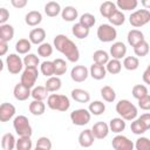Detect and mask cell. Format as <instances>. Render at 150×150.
Instances as JSON below:
<instances>
[{
	"label": "cell",
	"mask_w": 150,
	"mask_h": 150,
	"mask_svg": "<svg viewBox=\"0 0 150 150\" xmlns=\"http://www.w3.org/2000/svg\"><path fill=\"white\" fill-rule=\"evenodd\" d=\"M38 54L41 57H48L53 54V46L48 42H43L38 47Z\"/></svg>",
	"instance_id": "c3c4849f"
},
{
	"label": "cell",
	"mask_w": 150,
	"mask_h": 150,
	"mask_svg": "<svg viewBox=\"0 0 150 150\" xmlns=\"http://www.w3.org/2000/svg\"><path fill=\"white\" fill-rule=\"evenodd\" d=\"M40 71L42 75L46 77H52L55 75V68H54V62L53 61H43L40 64Z\"/></svg>",
	"instance_id": "e575fe53"
},
{
	"label": "cell",
	"mask_w": 150,
	"mask_h": 150,
	"mask_svg": "<svg viewBox=\"0 0 150 150\" xmlns=\"http://www.w3.org/2000/svg\"><path fill=\"white\" fill-rule=\"evenodd\" d=\"M38 76H39V70L38 68H25V70L22 71L21 74V79H20V82L27 87V88H33L36 80H38Z\"/></svg>",
	"instance_id": "9c48e42d"
},
{
	"label": "cell",
	"mask_w": 150,
	"mask_h": 150,
	"mask_svg": "<svg viewBox=\"0 0 150 150\" xmlns=\"http://www.w3.org/2000/svg\"><path fill=\"white\" fill-rule=\"evenodd\" d=\"M88 76H89V69H88L86 66L77 64V66H74V67L71 68L70 77H71L73 81L80 83V82L86 81Z\"/></svg>",
	"instance_id": "8fae6325"
},
{
	"label": "cell",
	"mask_w": 150,
	"mask_h": 150,
	"mask_svg": "<svg viewBox=\"0 0 150 150\" xmlns=\"http://www.w3.org/2000/svg\"><path fill=\"white\" fill-rule=\"evenodd\" d=\"M14 38V28L9 23L0 25V41L9 42Z\"/></svg>",
	"instance_id": "7402d4cb"
},
{
	"label": "cell",
	"mask_w": 150,
	"mask_h": 150,
	"mask_svg": "<svg viewBox=\"0 0 150 150\" xmlns=\"http://www.w3.org/2000/svg\"><path fill=\"white\" fill-rule=\"evenodd\" d=\"M97 38L101 42H112L117 38V30L109 23H102L97 28Z\"/></svg>",
	"instance_id": "5b68a950"
},
{
	"label": "cell",
	"mask_w": 150,
	"mask_h": 150,
	"mask_svg": "<svg viewBox=\"0 0 150 150\" xmlns=\"http://www.w3.org/2000/svg\"><path fill=\"white\" fill-rule=\"evenodd\" d=\"M109 131H110L109 124H107L105 122H102V121L96 122V123L93 125V128H91V132H93L94 137L97 138V139H103V138H105V137L109 135Z\"/></svg>",
	"instance_id": "7c38bea8"
},
{
	"label": "cell",
	"mask_w": 150,
	"mask_h": 150,
	"mask_svg": "<svg viewBox=\"0 0 150 150\" xmlns=\"http://www.w3.org/2000/svg\"><path fill=\"white\" fill-rule=\"evenodd\" d=\"M81 25H83L84 27H87V28H91L94 25H95V22H96V18L93 15V14H90V13H84V14H82L81 16H80V21H79Z\"/></svg>",
	"instance_id": "f6af8a7d"
},
{
	"label": "cell",
	"mask_w": 150,
	"mask_h": 150,
	"mask_svg": "<svg viewBox=\"0 0 150 150\" xmlns=\"http://www.w3.org/2000/svg\"><path fill=\"white\" fill-rule=\"evenodd\" d=\"M88 110L90 111L91 115L100 116L105 111V104L102 101H93L91 103H89Z\"/></svg>",
	"instance_id": "836d02e7"
},
{
	"label": "cell",
	"mask_w": 150,
	"mask_h": 150,
	"mask_svg": "<svg viewBox=\"0 0 150 150\" xmlns=\"http://www.w3.org/2000/svg\"><path fill=\"white\" fill-rule=\"evenodd\" d=\"M53 62H54V68H55V75L56 76H61V75L66 74L67 63L63 59H55Z\"/></svg>",
	"instance_id": "7dc6e473"
},
{
	"label": "cell",
	"mask_w": 150,
	"mask_h": 150,
	"mask_svg": "<svg viewBox=\"0 0 150 150\" xmlns=\"http://www.w3.org/2000/svg\"><path fill=\"white\" fill-rule=\"evenodd\" d=\"M131 94L132 96L138 101L145 96H148V88L144 86V84H136L132 87V90H131Z\"/></svg>",
	"instance_id": "b9f144b4"
},
{
	"label": "cell",
	"mask_w": 150,
	"mask_h": 150,
	"mask_svg": "<svg viewBox=\"0 0 150 150\" xmlns=\"http://www.w3.org/2000/svg\"><path fill=\"white\" fill-rule=\"evenodd\" d=\"M139 66V60L136 56H125L123 59V67L127 70H136Z\"/></svg>",
	"instance_id": "ab89813d"
},
{
	"label": "cell",
	"mask_w": 150,
	"mask_h": 150,
	"mask_svg": "<svg viewBox=\"0 0 150 150\" xmlns=\"http://www.w3.org/2000/svg\"><path fill=\"white\" fill-rule=\"evenodd\" d=\"M70 96L74 101H76L79 103H88L90 101V94L87 90L81 89V88L73 89L70 93Z\"/></svg>",
	"instance_id": "ac0fdd59"
},
{
	"label": "cell",
	"mask_w": 150,
	"mask_h": 150,
	"mask_svg": "<svg viewBox=\"0 0 150 150\" xmlns=\"http://www.w3.org/2000/svg\"><path fill=\"white\" fill-rule=\"evenodd\" d=\"M46 39V30L43 28H34L29 32L28 40L32 42V45H41L43 43Z\"/></svg>",
	"instance_id": "2e32d148"
},
{
	"label": "cell",
	"mask_w": 150,
	"mask_h": 150,
	"mask_svg": "<svg viewBox=\"0 0 150 150\" xmlns=\"http://www.w3.org/2000/svg\"><path fill=\"white\" fill-rule=\"evenodd\" d=\"M135 149L136 150H150V139L144 136L138 137L135 142Z\"/></svg>",
	"instance_id": "681fc988"
},
{
	"label": "cell",
	"mask_w": 150,
	"mask_h": 150,
	"mask_svg": "<svg viewBox=\"0 0 150 150\" xmlns=\"http://www.w3.org/2000/svg\"><path fill=\"white\" fill-rule=\"evenodd\" d=\"M108 20L111 23V26H122L125 21V15L121 11H116Z\"/></svg>",
	"instance_id": "bcb514c9"
},
{
	"label": "cell",
	"mask_w": 150,
	"mask_h": 150,
	"mask_svg": "<svg viewBox=\"0 0 150 150\" xmlns=\"http://www.w3.org/2000/svg\"><path fill=\"white\" fill-rule=\"evenodd\" d=\"M109 57H110V55L105 50H102V49H98V50L94 52V54H93L94 63H97L101 66H105L110 60Z\"/></svg>",
	"instance_id": "4dcf8cb0"
},
{
	"label": "cell",
	"mask_w": 150,
	"mask_h": 150,
	"mask_svg": "<svg viewBox=\"0 0 150 150\" xmlns=\"http://www.w3.org/2000/svg\"><path fill=\"white\" fill-rule=\"evenodd\" d=\"M61 16L64 21H68V22H71V21H75V19H77L79 16V13H77V9L73 6H66L62 12H61Z\"/></svg>",
	"instance_id": "83f0119b"
},
{
	"label": "cell",
	"mask_w": 150,
	"mask_h": 150,
	"mask_svg": "<svg viewBox=\"0 0 150 150\" xmlns=\"http://www.w3.org/2000/svg\"><path fill=\"white\" fill-rule=\"evenodd\" d=\"M127 40H128V43L131 47H135L136 45H138L141 41H143L145 39H144V34L141 30H138V29H131V30L128 32Z\"/></svg>",
	"instance_id": "603a6c76"
},
{
	"label": "cell",
	"mask_w": 150,
	"mask_h": 150,
	"mask_svg": "<svg viewBox=\"0 0 150 150\" xmlns=\"http://www.w3.org/2000/svg\"><path fill=\"white\" fill-rule=\"evenodd\" d=\"M13 128L15 132L19 135V137H30L33 134V129L29 123V120L25 115H19L14 118Z\"/></svg>",
	"instance_id": "277c9868"
},
{
	"label": "cell",
	"mask_w": 150,
	"mask_h": 150,
	"mask_svg": "<svg viewBox=\"0 0 150 150\" xmlns=\"http://www.w3.org/2000/svg\"><path fill=\"white\" fill-rule=\"evenodd\" d=\"M35 148H38L40 150H52V142H50V139L48 137L42 136V137L38 138Z\"/></svg>",
	"instance_id": "f907efd6"
},
{
	"label": "cell",
	"mask_w": 150,
	"mask_h": 150,
	"mask_svg": "<svg viewBox=\"0 0 150 150\" xmlns=\"http://www.w3.org/2000/svg\"><path fill=\"white\" fill-rule=\"evenodd\" d=\"M90 118H91V114L88 109L82 108V109H76L70 112V120L73 124L79 125V127L88 124L90 122Z\"/></svg>",
	"instance_id": "52a82bcc"
},
{
	"label": "cell",
	"mask_w": 150,
	"mask_h": 150,
	"mask_svg": "<svg viewBox=\"0 0 150 150\" xmlns=\"http://www.w3.org/2000/svg\"><path fill=\"white\" fill-rule=\"evenodd\" d=\"M146 69H148V70H150V63H149V66L146 67Z\"/></svg>",
	"instance_id": "91938a15"
},
{
	"label": "cell",
	"mask_w": 150,
	"mask_h": 150,
	"mask_svg": "<svg viewBox=\"0 0 150 150\" xmlns=\"http://www.w3.org/2000/svg\"><path fill=\"white\" fill-rule=\"evenodd\" d=\"M29 111L32 115L34 116H41L45 114V110H46V104L43 103V101H35L33 100L30 103H29Z\"/></svg>",
	"instance_id": "4316f807"
},
{
	"label": "cell",
	"mask_w": 150,
	"mask_h": 150,
	"mask_svg": "<svg viewBox=\"0 0 150 150\" xmlns=\"http://www.w3.org/2000/svg\"><path fill=\"white\" fill-rule=\"evenodd\" d=\"M61 86H62V81L59 76L48 77L46 83H45V87L48 90V93H56L57 90L61 89Z\"/></svg>",
	"instance_id": "d4e9b609"
},
{
	"label": "cell",
	"mask_w": 150,
	"mask_h": 150,
	"mask_svg": "<svg viewBox=\"0 0 150 150\" xmlns=\"http://www.w3.org/2000/svg\"><path fill=\"white\" fill-rule=\"evenodd\" d=\"M34 150H40V149H38V148H35V149H34Z\"/></svg>",
	"instance_id": "94428289"
},
{
	"label": "cell",
	"mask_w": 150,
	"mask_h": 150,
	"mask_svg": "<svg viewBox=\"0 0 150 150\" xmlns=\"http://www.w3.org/2000/svg\"><path fill=\"white\" fill-rule=\"evenodd\" d=\"M101 96L105 102L112 103L116 98V93L110 86H104L101 88Z\"/></svg>",
	"instance_id": "d590c367"
},
{
	"label": "cell",
	"mask_w": 150,
	"mask_h": 150,
	"mask_svg": "<svg viewBox=\"0 0 150 150\" xmlns=\"http://www.w3.org/2000/svg\"><path fill=\"white\" fill-rule=\"evenodd\" d=\"M94 135L91 132V129H84L79 135V144L82 148H90L94 144Z\"/></svg>",
	"instance_id": "e0dca14e"
},
{
	"label": "cell",
	"mask_w": 150,
	"mask_h": 150,
	"mask_svg": "<svg viewBox=\"0 0 150 150\" xmlns=\"http://www.w3.org/2000/svg\"><path fill=\"white\" fill-rule=\"evenodd\" d=\"M130 130L135 134V135H143L145 131H146V128L145 125L143 124V122L139 120V118H136L131 122L130 124Z\"/></svg>",
	"instance_id": "7bdbcfd3"
},
{
	"label": "cell",
	"mask_w": 150,
	"mask_h": 150,
	"mask_svg": "<svg viewBox=\"0 0 150 150\" xmlns=\"http://www.w3.org/2000/svg\"><path fill=\"white\" fill-rule=\"evenodd\" d=\"M7 50H8V42L0 41V55H1V56L6 55Z\"/></svg>",
	"instance_id": "9f6ffc18"
},
{
	"label": "cell",
	"mask_w": 150,
	"mask_h": 150,
	"mask_svg": "<svg viewBox=\"0 0 150 150\" xmlns=\"http://www.w3.org/2000/svg\"><path fill=\"white\" fill-rule=\"evenodd\" d=\"M15 112H16V109L12 103H8V102L2 103L0 105V121L8 122L11 118L14 117Z\"/></svg>",
	"instance_id": "5bb4252c"
},
{
	"label": "cell",
	"mask_w": 150,
	"mask_h": 150,
	"mask_svg": "<svg viewBox=\"0 0 150 150\" xmlns=\"http://www.w3.org/2000/svg\"><path fill=\"white\" fill-rule=\"evenodd\" d=\"M138 118L143 122V124L145 125L146 130H149V129H150V112H144V114H142Z\"/></svg>",
	"instance_id": "db71d44e"
},
{
	"label": "cell",
	"mask_w": 150,
	"mask_h": 150,
	"mask_svg": "<svg viewBox=\"0 0 150 150\" xmlns=\"http://www.w3.org/2000/svg\"><path fill=\"white\" fill-rule=\"evenodd\" d=\"M11 4L15 8H23L27 5V0H11Z\"/></svg>",
	"instance_id": "11a10c76"
},
{
	"label": "cell",
	"mask_w": 150,
	"mask_h": 150,
	"mask_svg": "<svg viewBox=\"0 0 150 150\" xmlns=\"http://www.w3.org/2000/svg\"><path fill=\"white\" fill-rule=\"evenodd\" d=\"M48 90L46 89V87L43 86H38L34 87L32 90V97L35 101H43L46 98H48Z\"/></svg>",
	"instance_id": "d6a6232c"
},
{
	"label": "cell",
	"mask_w": 150,
	"mask_h": 150,
	"mask_svg": "<svg viewBox=\"0 0 150 150\" xmlns=\"http://www.w3.org/2000/svg\"><path fill=\"white\" fill-rule=\"evenodd\" d=\"M6 66H7V70L9 71V74L16 75L23 68V60L18 54L13 53L6 57Z\"/></svg>",
	"instance_id": "ba28073f"
},
{
	"label": "cell",
	"mask_w": 150,
	"mask_h": 150,
	"mask_svg": "<svg viewBox=\"0 0 150 150\" xmlns=\"http://www.w3.org/2000/svg\"><path fill=\"white\" fill-rule=\"evenodd\" d=\"M150 21V11L148 9H137L134 13L130 14L129 16V22L132 27L138 28V27H143L144 25H146Z\"/></svg>",
	"instance_id": "8992f818"
},
{
	"label": "cell",
	"mask_w": 150,
	"mask_h": 150,
	"mask_svg": "<svg viewBox=\"0 0 150 150\" xmlns=\"http://www.w3.org/2000/svg\"><path fill=\"white\" fill-rule=\"evenodd\" d=\"M142 79H143V81H144V83H145V84H148V86H150V70H148V69H145V70L143 71V75H142Z\"/></svg>",
	"instance_id": "6f0895ef"
},
{
	"label": "cell",
	"mask_w": 150,
	"mask_h": 150,
	"mask_svg": "<svg viewBox=\"0 0 150 150\" xmlns=\"http://www.w3.org/2000/svg\"><path fill=\"white\" fill-rule=\"evenodd\" d=\"M13 95L18 101H26L28 100L29 96H32V90L27 87H25L21 82L15 84L14 89H13Z\"/></svg>",
	"instance_id": "9a60e30c"
},
{
	"label": "cell",
	"mask_w": 150,
	"mask_h": 150,
	"mask_svg": "<svg viewBox=\"0 0 150 150\" xmlns=\"http://www.w3.org/2000/svg\"><path fill=\"white\" fill-rule=\"evenodd\" d=\"M116 112L124 120V121H134L137 117V108L134 103H131L129 100H120L116 103Z\"/></svg>",
	"instance_id": "7a4b0ae2"
},
{
	"label": "cell",
	"mask_w": 150,
	"mask_h": 150,
	"mask_svg": "<svg viewBox=\"0 0 150 150\" xmlns=\"http://www.w3.org/2000/svg\"><path fill=\"white\" fill-rule=\"evenodd\" d=\"M61 12H62L61 6H60V4L56 2V1H49V2H47V4L45 5V13H46V15L49 16V18H55V16H57Z\"/></svg>",
	"instance_id": "cb8c5ba5"
},
{
	"label": "cell",
	"mask_w": 150,
	"mask_h": 150,
	"mask_svg": "<svg viewBox=\"0 0 150 150\" xmlns=\"http://www.w3.org/2000/svg\"><path fill=\"white\" fill-rule=\"evenodd\" d=\"M33 143L30 137H19L16 139V150H32Z\"/></svg>",
	"instance_id": "ee69618b"
},
{
	"label": "cell",
	"mask_w": 150,
	"mask_h": 150,
	"mask_svg": "<svg viewBox=\"0 0 150 150\" xmlns=\"http://www.w3.org/2000/svg\"><path fill=\"white\" fill-rule=\"evenodd\" d=\"M89 75L94 79V80H103L107 75V69H105V66H101V64H97V63H93L90 66V69H89Z\"/></svg>",
	"instance_id": "d6986e66"
},
{
	"label": "cell",
	"mask_w": 150,
	"mask_h": 150,
	"mask_svg": "<svg viewBox=\"0 0 150 150\" xmlns=\"http://www.w3.org/2000/svg\"><path fill=\"white\" fill-rule=\"evenodd\" d=\"M110 56L115 60H121V59H124L125 57V54H127V46L122 42V41H117V42H114L110 47Z\"/></svg>",
	"instance_id": "4fadbf2b"
},
{
	"label": "cell",
	"mask_w": 150,
	"mask_h": 150,
	"mask_svg": "<svg viewBox=\"0 0 150 150\" xmlns=\"http://www.w3.org/2000/svg\"><path fill=\"white\" fill-rule=\"evenodd\" d=\"M39 64H40V60L33 53H29L23 57V66L26 68H38Z\"/></svg>",
	"instance_id": "60d3db41"
},
{
	"label": "cell",
	"mask_w": 150,
	"mask_h": 150,
	"mask_svg": "<svg viewBox=\"0 0 150 150\" xmlns=\"http://www.w3.org/2000/svg\"><path fill=\"white\" fill-rule=\"evenodd\" d=\"M109 129H110V131H112L115 134H121L125 129V121L122 117L111 118L109 122Z\"/></svg>",
	"instance_id": "484cf974"
},
{
	"label": "cell",
	"mask_w": 150,
	"mask_h": 150,
	"mask_svg": "<svg viewBox=\"0 0 150 150\" xmlns=\"http://www.w3.org/2000/svg\"><path fill=\"white\" fill-rule=\"evenodd\" d=\"M9 19V12L5 7L0 8V25H5L6 21Z\"/></svg>",
	"instance_id": "f5cc1de1"
},
{
	"label": "cell",
	"mask_w": 150,
	"mask_h": 150,
	"mask_svg": "<svg viewBox=\"0 0 150 150\" xmlns=\"http://www.w3.org/2000/svg\"><path fill=\"white\" fill-rule=\"evenodd\" d=\"M1 146L4 150H13L16 146V139L13 134L7 132L1 138Z\"/></svg>",
	"instance_id": "f1b7e54d"
},
{
	"label": "cell",
	"mask_w": 150,
	"mask_h": 150,
	"mask_svg": "<svg viewBox=\"0 0 150 150\" xmlns=\"http://www.w3.org/2000/svg\"><path fill=\"white\" fill-rule=\"evenodd\" d=\"M54 47L57 52L63 54L69 62H77L80 59V50L77 46L66 35L59 34L54 38Z\"/></svg>",
	"instance_id": "6da1fadb"
},
{
	"label": "cell",
	"mask_w": 150,
	"mask_h": 150,
	"mask_svg": "<svg viewBox=\"0 0 150 150\" xmlns=\"http://www.w3.org/2000/svg\"><path fill=\"white\" fill-rule=\"evenodd\" d=\"M41 21H42V14L39 11H30L25 16V22L30 27H35L40 25Z\"/></svg>",
	"instance_id": "44dd1931"
},
{
	"label": "cell",
	"mask_w": 150,
	"mask_h": 150,
	"mask_svg": "<svg viewBox=\"0 0 150 150\" xmlns=\"http://www.w3.org/2000/svg\"><path fill=\"white\" fill-rule=\"evenodd\" d=\"M105 69H107V73L111 74V75H116L121 71L122 69V63L120 60H115V59H111L109 60V62L105 64Z\"/></svg>",
	"instance_id": "74e56055"
},
{
	"label": "cell",
	"mask_w": 150,
	"mask_h": 150,
	"mask_svg": "<svg viewBox=\"0 0 150 150\" xmlns=\"http://www.w3.org/2000/svg\"><path fill=\"white\" fill-rule=\"evenodd\" d=\"M47 105L52 110L67 111L70 107V101H69V97H67L66 95L50 94L47 98Z\"/></svg>",
	"instance_id": "3957f363"
},
{
	"label": "cell",
	"mask_w": 150,
	"mask_h": 150,
	"mask_svg": "<svg viewBox=\"0 0 150 150\" xmlns=\"http://www.w3.org/2000/svg\"><path fill=\"white\" fill-rule=\"evenodd\" d=\"M116 11H118V8H117L116 4L112 2V1H104L100 6V13H101V15L104 16V18H107V19H109Z\"/></svg>",
	"instance_id": "ffe728a7"
},
{
	"label": "cell",
	"mask_w": 150,
	"mask_h": 150,
	"mask_svg": "<svg viewBox=\"0 0 150 150\" xmlns=\"http://www.w3.org/2000/svg\"><path fill=\"white\" fill-rule=\"evenodd\" d=\"M32 48V42L28 39H20L15 43V50L18 54H29L28 52Z\"/></svg>",
	"instance_id": "1f68e13d"
},
{
	"label": "cell",
	"mask_w": 150,
	"mask_h": 150,
	"mask_svg": "<svg viewBox=\"0 0 150 150\" xmlns=\"http://www.w3.org/2000/svg\"><path fill=\"white\" fill-rule=\"evenodd\" d=\"M111 145L115 150H134L135 148L134 142L123 135H116L111 141Z\"/></svg>",
	"instance_id": "30bf717a"
},
{
	"label": "cell",
	"mask_w": 150,
	"mask_h": 150,
	"mask_svg": "<svg viewBox=\"0 0 150 150\" xmlns=\"http://www.w3.org/2000/svg\"><path fill=\"white\" fill-rule=\"evenodd\" d=\"M141 5L143 6L144 9H150V0H142Z\"/></svg>",
	"instance_id": "680465c9"
},
{
	"label": "cell",
	"mask_w": 150,
	"mask_h": 150,
	"mask_svg": "<svg viewBox=\"0 0 150 150\" xmlns=\"http://www.w3.org/2000/svg\"><path fill=\"white\" fill-rule=\"evenodd\" d=\"M138 1L137 0H117L116 6L118 9L122 11H132L137 7Z\"/></svg>",
	"instance_id": "f35d334b"
},
{
	"label": "cell",
	"mask_w": 150,
	"mask_h": 150,
	"mask_svg": "<svg viewBox=\"0 0 150 150\" xmlns=\"http://www.w3.org/2000/svg\"><path fill=\"white\" fill-rule=\"evenodd\" d=\"M138 107L142 110H145V111L150 110V95H148V96L138 100Z\"/></svg>",
	"instance_id": "816d5d0a"
},
{
	"label": "cell",
	"mask_w": 150,
	"mask_h": 150,
	"mask_svg": "<svg viewBox=\"0 0 150 150\" xmlns=\"http://www.w3.org/2000/svg\"><path fill=\"white\" fill-rule=\"evenodd\" d=\"M89 32H90V29L87 28V27H84V26L81 25L80 22L75 23V25L71 27V33H73V35H74L75 38H77V39H86V38H88Z\"/></svg>",
	"instance_id": "f546056e"
},
{
	"label": "cell",
	"mask_w": 150,
	"mask_h": 150,
	"mask_svg": "<svg viewBox=\"0 0 150 150\" xmlns=\"http://www.w3.org/2000/svg\"><path fill=\"white\" fill-rule=\"evenodd\" d=\"M149 50H150V47H149V43L143 40L141 41L138 45H136L134 47V53L136 56H139V57H143V56H146L149 54Z\"/></svg>",
	"instance_id": "8d00e7d4"
}]
</instances>
